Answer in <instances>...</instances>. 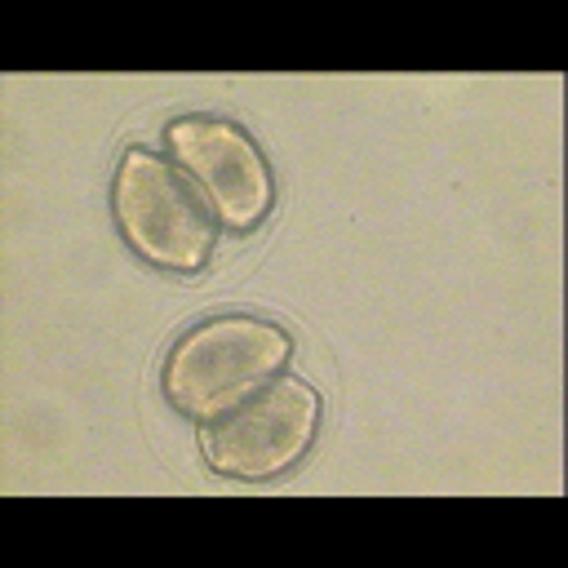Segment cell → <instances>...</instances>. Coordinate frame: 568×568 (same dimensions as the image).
Segmentation results:
<instances>
[{
  "instance_id": "cell-1",
  "label": "cell",
  "mask_w": 568,
  "mask_h": 568,
  "mask_svg": "<svg viewBox=\"0 0 568 568\" xmlns=\"http://www.w3.org/2000/svg\"><path fill=\"white\" fill-rule=\"evenodd\" d=\"M293 337L257 315H217L182 333L164 359V395L195 422H217L284 373Z\"/></svg>"
},
{
  "instance_id": "cell-4",
  "label": "cell",
  "mask_w": 568,
  "mask_h": 568,
  "mask_svg": "<svg viewBox=\"0 0 568 568\" xmlns=\"http://www.w3.org/2000/svg\"><path fill=\"white\" fill-rule=\"evenodd\" d=\"M164 142L222 226L257 231L266 222L275 204V178L262 146L240 124L217 115H178L164 129Z\"/></svg>"
},
{
  "instance_id": "cell-3",
  "label": "cell",
  "mask_w": 568,
  "mask_h": 568,
  "mask_svg": "<svg viewBox=\"0 0 568 568\" xmlns=\"http://www.w3.org/2000/svg\"><path fill=\"white\" fill-rule=\"evenodd\" d=\"M324 404L302 377H275L253 399L200 426L204 462L226 479H271L302 462L320 430Z\"/></svg>"
},
{
  "instance_id": "cell-2",
  "label": "cell",
  "mask_w": 568,
  "mask_h": 568,
  "mask_svg": "<svg viewBox=\"0 0 568 568\" xmlns=\"http://www.w3.org/2000/svg\"><path fill=\"white\" fill-rule=\"evenodd\" d=\"M111 209L124 240L164 271H200L213 257L217 231L209 204L195 195L182 169L169 160L129 146L115 169Z\"/></svg>"
}]
</instances>
